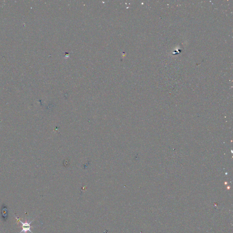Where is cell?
I'll list each match as a JSON object with an SVG mask.
<instances>
[{
  "label": "cell",
  "mask_w": 233,
  "mask_h": 233,
  "mask_svg": "<svg viewBox=\"0 0 233 233\" xmlns=\"http://www.w3.org/2000/svg\"><path fill=\"white\" fill-rule=\"evenodd\" d=\"M16 218L18 222H19V223H20L21 225H22V226H21L22 229H21V231L20 232V233H21L22 232H23L24 233H27L28 231H29L31 233H33L31 230V224L33 222V220L30 222H26L24 223V222H22L19 218H17V217L16 216Z\"/></svg>",
  "instance_id": "cell-1"
}]
</instances>
